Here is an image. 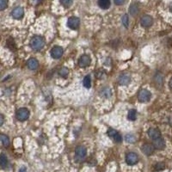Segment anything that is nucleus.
<instances>
[{"mask_svg":"<svg viewBox=\"0 0 172 172\" xmlns=\"http://www.w3.org/2000/svg\"><path fill=\"white\" fill-rule=\"evenodd\" d=\"M4 117L3 114H0V127L4 124Z\"/></svg>","mask_w":172,"mask_h":172,"instance_id":"31","label":"nucleus"},{"mask_svg":"<svg viewBox=\"0 0 172 172\" xmlns=\"http://www.w3.org/2000/svg\"><path fill=\"white\" fill-rule=\"evenodd\" d=\"M19 172H27V169H26L25 167H22V168L20 169V171Z\"/></svg>","mask_w":172,"mask_h":172,"instance_id":"32","label":"nucleus"},{"mask_svg":"<svg viewBox=\"0 0 172 172\" xmlns=\"http://www.w3.org/2000/svg\"><path fill=\"white\" fill-rule=\"evenodd\" d=\"M118 83L120 85H128L131 83V76L128 74L120 75L118 78Z\"/></svg>","mask_w":172,"mask_h":172,"instance_id":"12","label":"nucleus"},{"mask_svg":"<svg viewBox=\"0 0 172 172\" xmlns=\"http://www.w3.org/2000/svg\"><path fill=\"white\" fill-rule=\"evenodd\" d=\"M98 4L102 9L107 10L110 7V0H98Z\"/></svg>","mask_w":172,"mask_h":172,"instance_id":"17","label":"nucleus"},{"mask_svg":"<svg viewBox=\"0 0 172 172\" xmlns=\"http://www.w3.org/2000/svg\"><path fill=\"white\" fill-rule=\"evenodd\" d=\"M148 135L151 140H157L161 137V132L157 128H150L148 130Z\"/></svg>","mask_w":172,"mask_h":172,"instance_id":"13","label":"nucleus"},{"mask_svg":"<svg viewBox=\"0 0 172 172\" xmlns=\"http://www.w3.org/2000/svg\"><path fill=\"white\" fill-rule=\"evenodd\" d=\"M11 15L13 16V18H15V19H17V20L22 19L23 15H24V10L22 7H16L12 10Z\"/></svg>","mask_w":172,"mask_h":172,"instance_id":"11","label":"nucleus"},{"mask_svg":"<svg viewBox=\"0 0 172 172\" xmlns=\"http://www.w3.org/2000/svg\"><path fill=\"white\" fill-rule=\"evenodd\" d=\"M0 141L2 142L3 145L7 147L10 145V139L9 137L4 134H0Z\"/></svg>","mask_w":172,"mask_h":172,"instance_id":"18","label":"nucleus"},{"mask_svg":"<svg viewBox=\"0 0 172 172\" xmlns=\"http://www.w3.org/2000/svg\"><path fill=\"white\" fill-rule=\"evenodd\" d=\"M8 165V158L4 154H0V167L5 168Z\"/></svg>","mask_w":172,"mask_h":172,"instance_id":"19","label":"nucleus"},{"mask_svg":"<svg viewBox=\"0 0 172 172\" xmlns=\"http://www.w3.org/2000/svg\"><path fill=\"white\" fill-rule=\"evenodd\" d=\"M68 73H69V70L66 67H62L59 71V75L62 78H67Z\"/></svg>","mask_w":172,"mask_h":172,"instance_id":"22","label":"nucleus"},{"mask_svg":"<svg viewBox=\"0 0 172 172\" xmlns=\"http://www.w3.org/2000/svg\"><path fill=\"white\" fill-rule=\"evenodd\" d=\"M60 4L65 8H69L73 3V0H60Z\"/></svg>","mask_w":172,"mask_h":172,"instance_id":"23","label":"nucleus"},{"mask_svg":"<svg viewBox=\"0 0 172 172\" xmlns=\"http://www.w3.org/2000/svg\"><path fill=\"white\" fill-rule=\"evenodd\" d=\"M113 139H114V141H115L116 143H120L121 141H122V138H121V135L119 134L118 133L114 135V137H113Z\"/></svg>","mask_w":172,"mask_h":172,"instance_id":"27","label":"nucleus"},{"mask_svg":"<svg viewBox=\"0 0 172 172\" xmlns=\"http://www.w3.org/2000/svg\"><path fill=\"white\" fill-rule=\"evenodd\" d=\"M8 6V0H0V10H5Z\"/></svg>","mask_w":172,"mask_h":172,"instance_id":"26","label":"nucleus"},{"mask_svg":"<svg viewBox=\"0 0 172 172\" xmlns=\"http://www.w3.org/2000/svg\"><path fill=\"white\" fill-rule=\"evenodd\" d=\"M67 25L72 30H78L80 26V20L77 16H72L68 19Z\"/></svg>","mask_w":172,"mask_h":172,"instance_id":"5","label":"nucleus"},{"mask_svg":"<svg viewBox=\"0 0 172 172\" xmlns=\"http://www.w3.org/2000/svg\"><path fill=\"white\" fill-rule=\"evenodd\" d=\"M122 24L124 25V27L127 29L128 26H129V18H128V15L127 14H125V15L122 16Z\"/></svg>","mask_w":172,"mask_h":172,"instance_id":"24","label":"nucleus"},{"mask_svg":"<svg viewBox=\"0 0 172 172\" xmlns=\"http://www.w3.org/2000/svg\"><path fill=\"white\" fill-rule=\"evenodd\" d=\"M137 118V112L134 109H131L127 114V119L130 120H135Z\"/></svg>","mask_w":172,"mask_h":172,"instance_id":"20","label":"nucleus"},{"mask_svg":"<svg viewBox=\"0 0 172 172\" xmlns=\"http://www.w3.org/2000/svg\"><path fill=\"white\" fill-rule=\"evenodd\" d=\"M165 168V164H163V163H158L155 166V169H156V171H162V170H164Z\"/></svg>","mask_w":172,"mask_h":172,"instance_id":"28","label":"nucleus"},{"mask_svg":"<svg viewBox=\"0 0 172 172\" xmlns=\"http://www.w3.org/2000/svg\"><path fill=\"white\" fill-rule=\"evenodd\" d=\"M126 162L128 165H134L139 162V156L135 152H129L126 156Z\"/></svg>","mask_w":172,"mask_h":172,"instance_id":"6","label":"nucleus"},{"mask_svg":"<svg viewBox=\"0 0 172 172\" xmlns=\"http://www.w3.org/2000/svg\"><path fill=\"white\" fill-rule=\"evenodd\" d=\"M30 47L33 50H41L44 45H45V40L41 36H39V35H35L31 39L30 41Z\"/></svg>","mask_w":172,"mask_h":172,"instance_id":"1","label":"nucleus"},{"mask_svg":"<svg viewBox=\"0 0 172 172\" xmlns=\"http://www.w3.org/2000/svg\"><path fill=\"white\" fill-rule=\"evenodd\" d=\"M16 117L19 121H25L30 117V111L26 108H21L16 113Z\"/></svg>","mask_w":172,"mask_h":172,"instance_id":"2","label":"nucleus"},{"mask_svg":"<svg viewBox=\"0 0 172 172\" xmlns=\"http://www.w3.org/2000/svg\"><path fill=\"white\" fill-rule=\"evenodd\" d=\"M27 66L30 70H36L38 66H39V62L37 61V60H35L34 58H31L27 62Z\"/></svg>","mask_w":172,"mask_h":172,"instance_id":"15","label":"nucleus"},{"mask_svg":"<svg viewBox=\"0 0 172 172\" xmlns=\"http://www.w3.org/2000/svg\"><path fill=\"white\" fill-rule=\"evenodd\" d=\"M125 140H126L127 143H131V144H133V143L135 142L136 139H135V137L133 134H127L126 135V137H125Z\"/></svg>","mask_w":172,"mask_h":172,"instance_id":"25","label":"nucleus"},{"mask_svg":"<svg viewBox=\"0 0 172 172\" xmlns=\"http://www.w3.org/2000/svg\"><path fill=\"white\" fill-rule=\"evenodd\" d=\"M116 134H117V131H115V130H114V129H109V130L108 131V134H109V137H111V138H113Z\"/></svg>","mask_w":172,"mask_h":172,"instance_id":"29","label":"nucleus"},{"mask_svg":"<svg viewBox=\"0 0 172 172\" xmlns=\"http://www.w3.org/2000/svg\"><path fill=\"white\" fill-rule=\"evenodd\" d=\"M141 150L144 154H145L146 156H151L154 152L155 148H154L153 145H151V144H145L142 145Z\"/></svg>","mask_w":172,"mask_h":172,"instance_id":"10","label":"nucleus"},{"mask_svg":"<svg viewBox=\"0 0 172 172\" xmlns=\"http://www.w3.org/2000/svg\"><path fill=\"white\" fill-rule=\"evenodd\" d=\"M83 86H84L86 89H90V86H91V79H90V77L89 75L86 76V77L83 78Z\"/></svg>","mask_w":172,"mask_h":172,"instance_id":"21","label":"nucleus"},{"mask_svg":"<svg viewBox=\"0 0 172 172\" xmlns=\"http://www.w3.org/2000/svg\"><path fill=\"white\" fill-rule=\"evenodd\" d=\"M153 146L154 148L157 150H163L165 147V141L164 139H162L161 137L158 138L157 140H154L153 142Z\"/></svg>","mask_w":172,"mask_h":172,"instance_id":"14","label":"nucleus"},{"mask_svg":"<svg viewBox=\"0 0 172 172\" xmlns=\"http://www.w3.org/2000/svg\"><path fill=\"white\" fill-rule=\"evenodd\" d=\"M114 4L116 5H122L125 3L126 0H114Z\"/></svg>","mask_w":172,"mask_h":172,"instance_id":"30","label":"nucleus"},{"mask_svg":"<svg viewBox=\"0 0 172 172\" xmlns=\"http://www.w3.org/2000/svg\"><path fill=\"white\" fill-rule=\"evenodd\" d=\"M139 10H140V9H139V6H138L137 4H132L130 5V8H129V13L133 16H135L138 15Z\"/></svg>","mask_w":172,"mask_h":172,"instance_id":"16","label":"nucleus"},{"mask_svg":"<svg viewBox=\"0 0 172 172\" xmlns=\"http://www.w3.org/2000/svg\"><path fill=\"white\" fill-rule=\"evenodd\" d=\"M91 63V60H90V56L87 54H83L80 57V59L78 60V66L82 68L88 67Z\"/></svg>","mask_w":172,"mask_h":172,"instance_id":"7","label":"nucleus"},{"mask_svg":"<svg viewBox=\"0 0 172 172\" xmlns=\"http://www.w3.org/2000/svg\"><path fill=\"white\" fill-rule=\"evenodd\" d=\"M151 97V92L145 89L140 90L138 93V99L140 103H147L150 101Z\"/></svg>","mask_w":172,"mask_h":172,"instance_id":"3","label":"nucleus"},{"mask_svg":"<svg viewBox=\"0 0 172 172\" xmlns=\"http://www.w3.org/2000/svg\"><path fill=\"white\" fill-rule=\"evenodd\" d=\"M63 52H64V50L63 48L60 47V46H56L54 47H52V50H51V56H52L53 59H60L62 57L63 55Z\"/></svg>","mask_w":172,"mask_h":172,"instance_id":"8","label":"nucleus"},{"mask_svg":"<svg viewBox=\"0 0 172 172\" xmlns=\"http://www.w3.org/2000/svg\"><path fill=\"white\" fill-rule=\"evenodd\" d=\"M169 84H170V87L172 89V78L170 80V83H169Z\"/></svg>","mask_w":172,"mask_h":172,"instance_id":"33","label":"nucleus"},{"mask_svg":"<svg viewBox=\"0 0 172 172\" xmlns=\"http://www.w3.org/2000/svg\"><path fill=\"white\" fill-rule=\"evenodd\" d=\"M87 155V150L84 146L83 145H78L77 146V148L75 150V157L77 158V160L80 161L84 159Z\"/></svg>","mask_w":172,"mask_h":172,"instance_id":"4","label":"nucleus"},{"mask_svg":"<svg viewBox=\"0 0 172 172\" xmlns=\"http://www.w3.org/2000/svg\"><path fill=\"white\" fill-rule=\"evenodd\" d=\"M153 23V19L152 17L149 15L143 16L140 19V24L144 28H149Z\"/></svg>","mask_w":172,"mask_h":172,"instance_id":"9","label":"nucleus"}]
</instances>
